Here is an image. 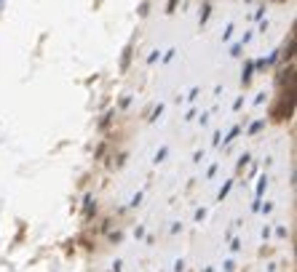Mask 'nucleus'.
Returning <instances> with one entry per match:
<instances>
[{
  "label": "nucleus",
  "mask_w": 297,
  "mask_h": 272,
  "mask_svg": "<svg viewBox=\"0 0 297 272\" xmlns=\"http://www.w3.org/2000/svg\"><path fill=\"white\" fill-rule=\"evenodd\" d=\"M0 6H3V0H0Z\"/></svg>",
  "instance_id": "nucleus-1"
}]
</instances>
